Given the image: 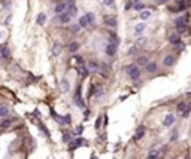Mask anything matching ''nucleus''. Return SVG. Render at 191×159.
I'll list each match as a JSON object with an SVG mask.
<instances>
[{"mask_svg":"<svg viewBox=\"0 0 191 159\" xmlns=\"http://www.w3.org/2000/svg\"><path fill=\"white\" fill-rule=\"evenodd\" d=\"M8 113H9L8 106H0V118H6Z\"/></svg>","mask_w":191,"mask_h":159,"instance_id":"nucleus-13","label":"nucleus"},{"mask_svg":"<svg viewBox=\"0 0 191 159\" xmlns=\"http://www.w3.org/2000/svg\"><path fill=\"white\" fill-rule=\"evenodd\" d=\"M45 21H46V15H45V13H39L36 22H37L39 26H43V24H45Z\"/></svg>","mask_w":191,"mask_h":159,"instance_id":"nucleus-15","label":"nucleus"},{"mask_svg":"<svg viewBox=\"0 0 191 159\" xmlns=\"http://www.w3.org/2000/svg\"><path fill=\"white\" fill-rule=\"evenodd\" d=\"M58 15H60V22H61V24H67V22H70V19H72V16L67 12H61Z\"/></svg>","mask_w":191,"mask_h":159,"instance_id":"nucleus-6","label":"nucleus"},{"mask_svg":"<svg viewBox=\"0 0 191 159\" xmlns=\"http://www.w3.org/2000/svg\"><path fill=\"white\" fill-rule=\"evenodd\" d=\"M127 75L131 77V79H137L140 76V70L137 69V65H129L127 67Z\"/></svg>","mask_w":191,"mask_h":159,"instance_id":"nucleus-1","label":"nucleus"},{"mask_svg":"<svg viewBox=\"0 0 191 159\" xmlns=\"http://www.w3.org/2000/svg\"><path fill=\"white\" fill-rule=\"evenodd\" d=\"M115 52H116V43H108L106 54H108L109 57H112V55H115Z\"/></svg>","mask_w":191,"mask_h":159,"instance_id":"nucleus-4","label":"nucleus"},{"mask_svg":"<svg viewBox=\"0 0 191 159\" xmlns=\"http://www.w3.org/2000/svg\"><path fill=\"white\" fill-rule=\"evenodd\" d=\"M145 70H146L148 73H154V72L157 70V64H155V62H149V61H148V62L145 64Z\"/></svg>","mask_w":191,"mask_h":159,"instance_id":"nucleus-8","label":"nucleus"},{"mask_svg":"<svg viewBox=\"0 0 191 159\" xmlns=\"http://www.w3.org/2000/svg\"><path fill=\"white\" fill-rule=\"evenodd\" d=\"M75 60H76V62H78V64H82V62H84L82 57H75Z\"/></svg>","mask_w":191,"mask_h":159,"instance_id":"nucleus-35","label":"nucleus"},{"mask_svg":"<svg viewBox=\"0 0 191 159\" xmlns=\"http://www.w3.org/2000/svg\"><path fill=\"white\" fill-rule=\"evenodd\" d=\"M85 16H87L88 24H90V22H94V13H93V12H88V13H85Z\"/></svg>","mask_w":191,"mask_h":159,"instance_id":"nucleus-24","label":"nucleus"},{"mask_svg":"<svg viewBox=\"0 0 191 159\" xmlns=\"http://www.w3.org/2000/svg\"><path fill=\"white\" fill-rule=\"evenodd\" d=\"M173 122H175V116L173 115H167L164 118V121H163L164 126H170V125H173Z\"/></svg>","mask_w":191,"mask_h":159,"instance_id":"nucleus-9","label":"nucleus"},{"mask_svg":"<svg viewBox=\"0 0 191 159\" xmlns=\"http://www.w3.org/2000/svg\"><path fill=\"white\" fill-rule=\"evenodd\" d=\"M190 110H191V107H190Z\"/></svg>","mask_w":191,"mask_h":159,"instance_id":"nucleus-44","label":"nucleus"},{"mask_svg":"<svg viewBox=\"0 0 191 159\" xmlns=\"http://www.w3.org/2000/svg\"><path fill=\"white\" fill-rule=\"evenodd\" d=\"M0 37H2V34H0Z\"/></svg>","mask_w":191,"mask_h":159,"instance_id":"nucleus-43","label":"nucleus"},{"mask_svg":"<svg viewBox=\"0 0 191 159\" xmlns=\"http://www.w3.org/2000/svg\"><path fill=\"white\" fill-rule=\"evenodd\" d=\"M103 95V88H99L97 89V94H95V97H102Z\"/></svg>","mask_w":191,"mask_h":159,"instance_id":"nucleus-31","label":"nucleus"},{"mask_svg":"<svg viewBox=\"0 0 191 159\" xmlns=\"http://www.w3.org/2000/svg\"><path fill=\"white\" fill-rule=\"evenodd\" d=\"M11 125V121H3L2 124H0V126H2V128H8Z\"/></svg>","mask_w":191,"mask_h":159,"instance_id":"nucleus-29","label":"nucleus"},{"mask_svg":"<svg viewBox=\"0 0 191 159\" xmlns=\"http://www.w3.org/2000/svg\"><path fill=\"white\" fill-rule=\"evenodd\" d=\"M66 3H58L57 6H55V13H61V12H64V9H66Z\"/></svg>","mask_w":191,"mask_h":159,"instance_id":"nucleus-18","label":"nucleus"},{"mask_svg":"<svg viewBox=\"0 0 191 159\" xmlns=\"http://www.w3.org/2000/svg\"><path fill=\"white\" fill-rule=\"evenodd\" d=\"M79 73H81V75L85 77V76L88 75V70H87V69H81V70H79Z\"/></svg>","mask_w":191,"mask_h":159,"instance_id":"nucleus-32","label":"nucleus"},{"mask_svg":"<svg viewBox=\"0 0 191 159\" xmlns=\"http://www.w3.org/2000/svg\"><path fill=\"white\" fill-rule=\"evenodd\" d=\"M143 28H145V24H143V22H140V24H137V26L134 27V31H136V34H139L140 31H143Z\"/></svg>","mask_w":191,"mask_h":159,"instance_id":"nucleus-22","label":"nucleus"},{"mask_svg":"<svg viewBox=\"0 0 191 159\" xmlns=\"http://www.w3.org/2000/svg\"><path fill=\"white\" fill-rule=\"evenodd\" d=\"M163 64H164V65H167V67H170V65H173V64H175V58H173L172 55H166V57H164V60H163Z\"/></svg>","mask_w":191,"mask_h":159,"instance_id":"nucleus-7","label":"nucleus"},{"mask_svg":"<svg viewBox=\"0 0 191 159\" xmlns=\"http://www.w3.org/2000/svg\"><path fill=\"white\" fill-rule=\"evenodd\" d=\"M157 2H160V3H164V2H166V0H157Z\"/></svg>","mask_w":191,"mask_h":159,"instance_id":"nucleus-41","label":"nucleus"},{"mask_svg":"<svg viewBox=\"0 0 191 159\" xmlns=\"http://www.w3.org/2000/svg\"><path fill=\"white\" fill-rule=\"evenodd\" d=\"M158 156H160V152H158V150H151V152L148 153V158H151V159H152V158H158Z\"/></svg>","mask_w":191,"mask_h":159,"instance_id":"nucleus-23","label":"nucleus"},{"mask_svg":"<svg viewBox=\"0 0 191 159\" xmlns=\"http://www.w3.org/2000/svg\"><path fill=\"white\" fill-rule=\"evenodd\" d=\"M61 51H63L61 45H60V43H55V45H54V48H52V54H54V55H60Z\"/></svg>","mask_w":191,"mask_h":159,"instance_id":"nucleus-16","label":"nucleus"},{"mask_svg":"<svg viewBox=\"0 0 191 159\" xmlns=\"http://www.w3.org/2000/svg\"><path fill=\"white\" fill-rule=\"evenodd\" d=\"M69 82H67V79H63L61 82H60V89H61V92H67L69 91Z\"/></svg>","mask_w":191,"mask_h":159,"instance_id":"nucleus-11","label":"nucleus"},{"mask_svg":"<svg viewBox=\"0 0 191 159\" xmlns=\"http://www.w3.org/2000/svg\"><path fill=\"white\" fill-rule=\"evenodd\" d=\"M63 140H64V141H69V140H70V137H69V135L66 134V135H64V137H63Z\"/></svg>","mask_w":191,"mask_h":159,"instance_id":"nucleus-40","label":"nucleus"},{"mask_svg":"<svg viewBox=\"0 0 191 159\" xmlns=\"http://www.w3.org/2000/svg\"><path fill=\"white\" fill-rule=\"evenodd\" d=\"M176 110H178L179 113H182V111L185 110V104H184V103H179V104H178V107H176Z\"/></svg>","mask_w":191,"mask_h":159,"instance_id":"nucleus-28","label":"nucleus"},{"mask_svg":"<svg viewBox=\"0 0 191 159\" xmlns=\"http://www.w3.org/2000/svg\"><path fill=\"white\" fill-rule=\"evenodd\" d=\"M131 8H133V9H136V11H140V9L145 8V5H142V3H139V2H137V3H134Z\"/></svg>","mask_w":191,"mask_h":159,"instance_id":"nucleus-25","label":"nucleus"},{"mask_svg":"<svg viewBox=\"0 0 191 159\" xmlns=\"http://www.w3.org/2000/svg\"><path fill=\"white\" fill-rule=\"evenodd\" d=\"M79 26H81V27H87V26H88V21H87V16H85V15L79 18Z\"/></svg>","mask_w":191,"mask_h":159,"instance_id":"nucleus-21","label":"nucleus"},{"mask_svg":"<svg viewBox=\"0 0 191 159\" xmlns=\"http://www.w3.org/2000/svg\"><path fill=\"white\" fill-rule=\"evenodd\" d=\"M2 57H3V58H9V49H8V48H3V51H2Z\"/></svg>","mask_w":191,"mask_h":159,"instance_id":"nucleus-27","label":"nucleus"},{"mask_svg":"<svg viewBox=\"0 0 191 159\" xmlns=\"http://www.w3.org/2000/svg\"><path fill=\"white\" fill-rule=\"evenodd\" d=\"M185 21H187L185 18L176 19V28L179 30V33H184V31H185V27H187V26H185Z\"/></svg>","mask_w":191,"mask_h":159,"instance_id":"nucleus-2","label":"nucleus"},{"mask_svg":"<svg viewBox=\"0 0 191 159\" xmlns=\"http://www.w3.org/2000/svg\"><path fill=\"white\" fill-rule=\"evenodd\" d=\"M63 122H64V124H70V116H69V115H66V116H64V119H63Z\"/></svg>","mask_w":191,"mask_h":159,"instance_id":"nucleus-34","label":"nucleus"},{"mask_svg":"<svg viewBox=\"0 0 191 159\" xmlns=\"http://www.w3.org/2000/svg\"><path fill=\"white\" fill-rule=\"evenodd\" d=\"M169 40H170V43H173V45H178V43L181 42V34H178V33H173V34H170Z\"/></svg>","mask_w":191,"mask_h":159,"instance_id":"nucleus-10","label":"nucleus"},{"mask_svg":"<svg viewBox=\"0 0 191 159\" xmlns=\"http://www.w3.org/2000/svg\"><path fill=\"white\" fill-rule=\"evenodd\" d=\"M79 49V43L78 42H72L70 45H69V51L70 52H76Z\"/></svg>","mask_w":191,"mask_h":159,"instance_id":"nucleus-17","label":"nucleus"},{"mask_svg":"<svg viewBox=\"0 0 191 159\" xmlns=\"http://www.w3.org/2000/svg\"><path fill=\"white\" fill-rule=\"evenodd\" d=\"M75 103H76V104H78V107H81V109H84V106H85V104H84V101L81 100V91H79V89H78V94L75 95Z\"/></svg>","mask_w":191,"mask_h":159,"instance_id":"nucleus-12","label":"nucleus"},{"mask_svg":"<svg viewBox=\"0 0 191 159\" xmlns=\"http://www.w3.org/2000/svg\"><path fill=\"white\" fill-rule=\"evenodd\" d=\"M81 132H82V126H78L76 128V134H81Z\"/></svg>","mask_w":191,"mask_h":159,"instance_id":"nucleus-39","label":"nucleus"},{"mask_svg":"<svg viewBox=\"0 0 191 159\" xmlns=\"http://www.w3.org/2000/svg\"><path fill=\"white\" fill-rule=\"evenodd\" d=\"M95 70H97V65H95L94 62H91L90 64V72H95Z\"/></svg>","mask_w":191,"mask_h":159,"instance_id":"nucleus-30","label":"nucleus"},{"mask_svg":"<svg viewBox=\"0 0 191 159\" xmlns=\"http://www.w3.org/2000/svg\"><path fill=\"white\" fill-rule=\"evenodd\" d=\"M66 9H67L66 12H67L70 16H73V15L76 13V11H78V9H76V6H75V3H73V0H70V5H69V6H66Z\"/></svg>","mask_w":191,"mask_h":159,"instance_id":"nucleus-5","label":"nucleus"},{"mask_svg":"<svg viewBox=\"0 0 191 159\" xmlns=\"http://www.w3.org/2000/svg\"><path fill=\"white\" fill-rule=\"evenodd\" d=\"M100 122H102V118L97 119V122H95V128H99V126H100Z\"/></svg>","mask_w":191,"mask_h":159,"instance_id":"nucleus-38","label":"nucleus"},{"mask_svg":"<svg viewBox=\"0 0 191 159\" xmlns=\"http://www.w3.org/2000/svg\"><path fill=\"white\" fill-rule=\"evenodd\" d=\"M143 135H145V128L140 126V128L137 129V134L134 135V140H140V138L143 137Z\"/></svg>","mask_w":191,"mask_h":159,"instance_id":"nucleus-14","label":"nucleus"},{"mask_svg":"<svg viewBox=\"0 0 191 159\" xmlns=\"http://www.w3.org/2000/svg\"><path fill=\"white\" fill-rule=\"evenodd\" d=\"M179 2H182V0H178V3H179Z\"/></svg>","mask_w":191,"mask_h":159,"instance_id":"nucleus-42","label":"nucleus"},{"mask_svg":"<svg viewBox=\"0 0 191 159\" xmlns=\"http://www.w3.org/2000/svg\"><path fill=\"white\" fill-rule=\"evenodd\" d=\"M146 62H148V57H145V55L137 58V64H139V65H145Z\"/></svg>","mask_w":191,"mask_h":159,"instance_id":"nucleus-20","label":"nucleus"},{"mask_svg":"<svg viewBox=\"0 0 191 159\" xmlns=\"http://www.w3.org/2000/svg\"><path fill=\"white\" fill-rule=\"evenodd\" d=\"M105 24L112 27V28H115L116 27V18L115 16H105Z\"/></svg>","mask_w":191,"mask_h":159,"instance_id":"nucleus-3","label":"nucleus"},{"mask_svg":"<svg viewBox=\"0 0 191 159\" xmlns=\"http://www.w3.org/2000/svg\"><path fill=\"white\" fill-rule=\"evenodd\" d=\"M137 2H139V0H129V3L126 5V9L129 11V9H130V8H131V6H133L134 3H137Z\"/></svg>","mask_w":191,"mask_h":159,"instance_id":"nucleus-26","label":"nucleus"},{"mask_svg":"<svg viewBox=\"0 0 191 159\" xmlns=\"http://www.w3.org/2000/svg\"><path fill=\"white\" fill-rule=\"evenodd\" d=\"M149 16H151V12H149V11H143V12H140V19H142V21L148 19Z\"/></svg>","mask_w":191,"mask_h":159,"instance_id":"nucleus-19","label":"nucleus"},{"mask_svg":"<svg viewBox=\"0 0 191 159\" xmlns=\"http://www.w3.org/2000/svg\"><path fill=\"white\" fill-rule=\"evenodd\" d=\"M136 51H137V48L134 46V48H131V49H129V54H136Z\"/></svg>","mask_w":191,"mask_h":159,"instance_id":"nucleus-37","label":"nucleus"},{"mask_svg":"<svg viewBox=\"0 0 191 159\" xmlns=\"http://www.w3.org/2000/svg\"><path fill=\"white\" fill-rule=\"evenodd\" d=\"M79 28H81V26H73V27H72V31H73V33H78Z\"/></svg>","mask_w":191,"mask_h":159,"instance_id":"nucleus-33","label":"nucleus"},{"mask_svg":"<svg viewBox=\"0 0 191 159\" xmlns=\"http://www.w3.org/2000/svg\"><path fill=\"white\" fill-rule=\"evenodd\" d=\"M105 2V5H108V6H111L112 3H113V0H103Z\"/></svg>","mask_w":191,"mask_h":159,"instance_id":"nucleus-36","label":"nucleus"}]
</instances>
